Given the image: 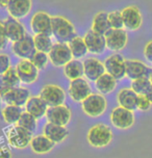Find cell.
Returning <instances> with one entry per match:
<instances>
[{
    "instance_id": "obj_26",
    "label": "cell",
    "mask_w": 152,
    "mask_h": 158,
    "mask_svg": "<svg viewBox=\"0 0 152 158\" xmlns=\"http://www.w3.org/2000/svg\"><path fill=\"white\" fill-rule=\"evenodd\" d=\"M30 148L36 154H47L53 149L54 143H52L48 137H46L44 134H39L36 136H32L30 142Z\"/></svg>"
},
{
    "instance_id": "obj_41",
    "label": "cell",
    "mask_w": 152,
    "mask_h": 158,
    "mask_svg": "<svg viewBox=\"0 0 152 158\" xmlns=\"http://www.w3.org/2000/svg\"><path fill=\"white\" fill-rule=\"evenodd\" d=\"M0 158H12V151L6 146L0 147Z\"/></svg>"
},
{
    "instance_id": "obj_19",
    "label": "cell",
    "mask_w": 152,
    "mask_h": 158,
    "mask_svg": "<svg viewBox=\"0 0 152 158\" xmlns=\"http://www.w3.org/2000/svg\"><path fill=\"white\" fill-rule=\"evenodd\" d=\"M83 41L87 45L88 51L94 54H101L106 49V42L105 36L100 33H97L90 29L88 32L84 35Z\"/></svg>"
},
{
    "instance_id": "obj_6",
    "label": "cell",
    "mask_w": 152,
    "mask_h": 158,
    "mask_svg": "<svg viewBox=\"0 0 152 158\" xmlns=\"http://www.w3.org/2000/svg\"><path fill=\"white\" fill-rule=\"evenodd\" d=\"M125 60L124 57L119 53L109 55L103 61L105 72L108 74L112 75V77L117 80L123 79L126 76V69H125Z\"/></svg>"
},
{
    "instance_id": "obj_33",
    "label": "cell",
    "mask_w": 152,
    "mask_h": 158,
    "mask_svg": "<svg viewBox=\"0 0 152 158\" xmlns=\"http://www.w3.org/2000/svg\"><path fill=\"white\" fill-rule=\"evenodd\" d=\"M152 85L149 77H142L139 79H134L131 82L130 89L137 95H146L148 89H150Z\"/></svg>"
},
{
    "instance_id": "obj_24",
    "label": "cell",
    "mask_w": 152,
    "mask_h": 158,
    "mask_svg": "<svg viewBox=\"0 0 152 158\" xmlns=\"http://www.w3.org/2000/svg\"><path fill=\"white\" fill-rule=\"evenodd\" d=\"M47 109L48 106L40 96H32L25 104V111L33 115L36 118H40L46 115Z\"/></svg>"
},
{
    "instance_id": "obj_8",
    "label": "cell",
    "mask_w": 152,
    "mask_h": 158,
    "mask_svg": "<svg viewBox=\"0 0 152 158\" xmlns=\"http://www.w3.org/2000/svg\"><path fill=\"white\" fill-rule=\"evenodd\" d=\"M111 122L116 128L121 130L129 129L134 124L133 111L118 106L111 112Z\"/></svg>"
},
{
    "instance_id": "obj_27",
    "label": "cell",
    "mask_w": 152,
    "mask_h": 158,
    "mask_svg": "<svg viewBox=\"0 0 152 158\" xmlns=\"http://www.w3.org/2000/svg\"><path fill=\"white\" fill-rule=\"evenodd\" d=\"M95 85L98 89L99 94L101 95H106L109 94L116 89L117 86V79H115L112 75L104 73L102 76H100L99 78L95 81Z\"/></svg>"
},
{
    "instance_id": "obj_10",
    "label": "cell",
    "mask_w": 152,
    "mask_h": 158,
    "mask_svg": "<svg viewBox=\"0 0 152 158\" xmlns=\"http://www.w3.org/2000/svg\"><path fill=\"white\" fill-rule=\"evenodd\" d=\"M16 72L20 81L24 84H32L39 78V70L30 59H21L16 66Z\"/></svg>"
},
{
    "instance_id": "obj_35",
    "label": "cell",
    "mask_w": 152,
    "mask_h": 158,
    "mask_svg": "<svg viewBox=\"0 0 152 158\" xmlns=\"http://www.w3.org/2000/svg\"><path fill=\"white\" fill-rule=\"evenodd\" d=\"M30 61L35 64L39 71H42V70L46 69L47 64L49 63V56L47 53L36 51L35 54H33L32 57L30 58Z\"/></svg>"
},
{
    "instance_id": "obj_42",
    "label": "cell",
    "mask_w": 152,
    "mask_h": 158,
    "mask_svg": "<svg viewBox=\"0 0 152 158\" xmlns=\"http://www.w3.org/2000/svg\"><path fill=\"white\" fill-rule=\"evenodd\" d=\"M10 2H11V0H0V7L6 8Z\"/></svg>"
},
{
    "instance_id": "obj_4",
    "label": "cell",
    "mask_w": 152,
    "mask_h": 158,
    "mask_svg": "<svg viewBox=\"0 0 152 158\" xmlns=\"http://www.w3.org/2000/svg\"><path fill=\"white\" fill-rule=\"evenodd\" d=\"M40 97L48 107L63 105L66 101V93L60 85L56 84H46L41 89Z\"/></svg>"
},
{
    "instance_id": "obj_44",
    "label": "cell",
    "mask_w": 152,
    "mask_h": 158,
    "mask_svg": "<svg viewBox=\"0 0 152 158\" xmlns=\"http://www.w3.org/2000/svg\"><path fill=\"white\" fill-rule=\"evenodd\" d=\"M149 79H150V81H151V83H152V71H151V74H150V76H149Z\"/></svg>"
},
{
    "instance_id": "obj_38",
    "label": "cell",
    "mask_w": 152,
    "mask_h": 158,
    "mask_svg": "<svg viewBox=\"0 0 152 158\" xmlns=\"http://www.w3.org/2000/svg\"><path fill=\"white\" fill-rule=\"evenodd\" d=\"M11 68V57L6 53H0V75L4 74Z\"/></svg>"
},
{
    "instance_id": "obj_32",
    "label": "cell",
    "mask_w": 152,
    "mask_h": 158,
    "mask_svg": "<svg viewBox=\"0 0 152 158\" xmlns=\"http://www.w3.org/2000/svg\"><path fill=\"white\" fill-rule=\"evenodd\" d=\"M33 43L36 51L48 53L53 46L51 35H33Z\"/></svg>"
},
{
    "instance_id": "obj_43",
    "label": "cell",
    "mask_w": 152,
    "mask_h": 158,
    "mask_svg": "<svg viewBox=\"0 0 152 158\" xmlns=\"http://www.w3.org/2000/svg\"><path fill=\"white\" fill-rule=\"evenodd\" d=\"M145 96L149 99V101H150L151 104H152V85H151L150 89H148V92L146 93V95H145Z\"/></svg>"
},
{
    "instance_id": "obj_25",
    "label": "cell",
    "mask_w": 152,
    "mask_h": 158,
    "mask_svg": "<svg viewBox=\"0 0 152 158\" xmlns=\"http://www.w3.org/2000/svg\"><path fill=\"white\" fill-rule=\"evenodd\" d=\"M137 97H139V95L137 93H134L131 89L126 87V89H120L119 93H118L117 102L119 104V106L133 111L137 109Z\"/></svg>"
},
{
    "instance_id": "obj_9",
    "label": "cell",
    "mask_w": 152,
    "mask_h": 158,
    "mask_svg": "<svg viewBox=\"0 0 152 158\" xmlns=\"http://www.w3.org/2000/svg\"><path fill=\"white\" fill-rule=\"evenodd\" d=\"M32 133L22 127L15 125L7 133V140L11 146L16 149H25L30 145Z\"/></svg>"
},
{
    "instance_id": "obj_34",
    "label": "cell",
    "mask_w": 152,
    "mask_h": 158,
    "mask_svg": "<svg viewBox=\"0 0 152 158\" xmlns=\"http://www.w3.org/2000/svg\"><path fill=\"white\" fill-rule=\"evenodd\" d=\"M36 120H38V118H36L33 115L25 111L22 114L20 120H19L18 123H17V125L22 127V128H24V129H26V130L32 132V133H33V132L36 130V125H38Z\"/></svg>"
},
{
    "instance_id": "obj_1",
    "label": "cell",
    "mask_w": 152,
    "mask_h": 158,
    "mask_svg": "<svg viewBox=\"0 0 152 158\" xmlns=\"http://www.w3.org/2000/svg\"><path fill=\"white\" fill-rule=\"evenodd\" d=\"M51 35L54 36L57 43L68 44L76 36V29L72 22L67 18L61 16H53Z\"/></svg>"
},
{
    "instance_id": "obj_15",
    "label": "cell",
    "mask_w": 152,
    "mask_h": 158,
    "mask_svg": "<svg viewBox=\"0 0 152 158\" xmlns=\"http://www.w3.org/2000/svg\"><path fill=\"white\" fill-rule=\"evenodd\" d=\"M121 13H122L123 24L125 29L131 30V31L140 29L143 23V17L139 7L136 5H129L123 8Z\"/></svg>"
},
{
    "instance_id": "obj_11",
    "label": "cell",
    "mask_w": 152,
    "mask_h": 158,
    "mask_svg": "<svg viewBox=\"0 0 152 158\" xmlns=\"http://www.w3.org/2000/svg\"><path fill=\"white\" fill-rule=\"evenodd\" d=\"M12 52L21 59H30L36 52L33 36L26 33L23 38L12 44Z\"/></svg>"
},
{
    "instance_id": "obj_13",
    "label": "cell",
    "mask_w": 152,
    "mask_h": 158,
    "mask_svg": "<svg viewBox=\"0 0 152 158\" xmlns=\"http://www.w3.org/2000/svg\"><path fill=\"white\" fill-rule=\"evenodd\" d=\"M72 117V111L67 105H58L48 107L46 112V118L48 123L55 124L60 126L68 125Z\"/></svg>"
},
{
    "instance_id": "obj_39",
    "label": "cell",
    "mask_w": 152,
    "mask_h": 158,
    "mask_svg": "<svg viewBox=\"0 0 152 158\" xmlns=\"http://www.w3.org/2000/svg\"><path fill=\"white\" fill-rule=\"evenodd\" d=\"M7 43L8 39L6 36V33H5L3 22L0 21V50H3L7 46Z\"/></svg>"
},
{
    "instance_id": "obj_21",
    "label": "cell",
    "mask_w": 152,
    "mask_h": 158,
    "mask_svg": "<svg viewBox=\"0 0 152 158\" xmlns=\"http://www.w3.org/2000/svg\"><path fill=\"white\" fill-rule=\"evenodd\" d=\"M32 8V0H11L6 10L10 17L15 19H23Z\"/></svg>"
},
{
    "instance_id": "obj_22",
    "label": "cell",
    "mask_w": 152,
    "mask_h": 158,
    "mask_svg": "<svg viewBox=\"0 0 152 158\" xmlns=\"http://www.w3.org/2000/svg\"><path fill=\"white\" fill-rule=\"evenodd\" d=\"M43 134L46 137H48L52 143H63L68 137L69 131L66 128V126H60L52 123H47L44 126Z\"/></svg>"
},
{
    "instance_id": "obj_2",
    "label": "cell",
    "mask_w": 152,
    "mask_h": 158,
    "mask_svg": "<svg viewBox=\"0 0 152 158\" xmlns=\"http://www.w3.org/2000/svg\"><path fill=\"white\" fill-rule=\"evenodd\" d=\"M88 143L95 148H103L112 143V131L105 124H96L90 128L87 134Z\"/></svg>"
},
{
    "instance_id": "obj_7",
    "label": "cell",
    "mask_w": 152,
    "mask_h": 158,
    "mask_svg": "<svg viewBox=\"0 0 152 158\" xmlns=\"http://www.w3.org/2000/svg\"><path fill=\"white\" fill-rule=\"evenodd\" d=\"M48 56L50 63L55 67H65L73 59L69 45L65 43H57V42L53 44L51 50L48 53Z\"/></svg>"
},
{
    "instance_id": "obj_30",
    "label": "cell",
    "mask_w": 152,
    "mask_h": 158,
    "mask_svg": "<svg viewBox=\"0 0 152 158\" xmlns=\"http://www.w3.org/2000/svg\"><path fill=\"white\" fill-rule=\"evenodd\" d=\"M70 51L72 53V56L74 59H80L84 57L88 53V48H87V45L84 43L83 38L81 36L76 35L74 39L71 40V41L68 43Z\"/></svg>"
},
{
    "instance_id": "obj_5",
    "label": "cell",
    "mask_w": 152,
    "mask_h": 158,
    "mask_svg": "<svg viewBox=\"0 0 152 158\" xmlns=\"http://www.w3.org/2000/svg\"><path fill=\"white\" fill-rule=\"evenodd\" d=\"M30 28L35 35H51L52 17L43 10L36 12L30 19Z\"/></svg>"
},
{
    "instance_id": "obj_45",
    "label": "cell",
    "mask_w": 152,
    "mask_h": 158,
    "mask_svg": "<svg viewBox=\"0 0 152 158\" xmlns=\"http://www.w3.org/2000/svg\"><path fill=\"white\" fill-rule=\"evenodd\" d=\"M1 102H2V99H1V96H0V108H1Z\"/></svg>"
},
{
    "instance_id": "obj_12",
    "label": "cell",
    "mask_w": 152,
    "mask_h": 158,
    "mask_svg": "<svg viewBox=\"0 0 152 158\" xmlns=\"http://www.w3.org/2000/svg\"><path fill=\"white\" fill-rule=\"evenodd\" d=\"M106 42V48L112 51L118 52L123 50L127 45L128 35L126 30L123 29H109L104 35Z\"/></svg>"
},
{
    "instance_id": "obj_14",
    "label": "cell",
    "mask_w": 152,
    "mask_h": 158,
    "mask_svg": "<svg viewBox=\"0 0 152 158\" xmlns=\"http://www.w3.org/2000/svg\"><path fill=\"white\" fill-rule=\"evenodd\" d=\"M68 92H69V96L71 97V99L74 102H80V103L88 96L92 94L89 81L83 77L70 81Z\"/></svg>"
},
{
    "instance_id": "obj_40",
    "label": "cell",
    "mask_w": 152,
    "mask_h": 158,
    "mask_svg": "<svg viewBox=\"0 0 152 158\" xmlns=\"http://www.w3.org/2000/svg\"><path fill=\"white\" fill-rule=\"evenodd\" d=\"M144 56L149 63L152 64V41L148 42L144 48Z\"/></svg>"
},
{
    "instance_id": "obj_20",
    "label": "cell",
    "mask_w": 152,
    "mask_h": 158,
    "mask_svg": "<svg viewBox=\"0 0 152 158\" xmlns=\"http://www.w3.org/2000/svg\"><path fill=\"white\" fill-rule=\"evenodd\" d=\"M3 25L8 41H12L13 43L21 40L26 35L25 26L18 19L8 17V18H6L3 21Z\"/></svg>"
},
{
    "instance_id": "obj_31",
    "label": "cell",
    "mask_w": 152,
    "mask_h": 158,
    "mask_svg": "<svg viewBox=\"0 0 152 158\" xmlns=\"http://www.w3.org/2000/svg\"><path fill=\"white\" fill-rule=\"evenodd\" d=\"M22 114H23L22 107L15 105H6L1 110L2 118H3L4 122H6L7 124H16L17 125Z\"/></svg>"
},
{
    "instance_id": "obj_18",
    "label": "cell",
    "mask_w": 152,
    "mask_h": 158,
    "mask_svg": "<svg viewBox=\"0 0 152 158\" xmlns=\"http://www.w3.org/2000/svg\"><path fill=\"white\" fill-rule=\"evenodd\" d=\"M83 64V76L87 80L96 81L100 76L105 73V68L102 61L95 57H88L82 61Z\"/></svg>"
},
{
    "instance_id": "obj_17",
    "label": "cell",
    "mask_w": 152,
    "mask_h": 158,
    "mask_svg": "<svg viewBox=\"0 0 152 158\" xmlns=\"http://www.w3.org/2000/svg\"><path fill=\"white\" fill-rule=\"evenodd\" d=\"M125 69L126 76L131 80L142 77H149L152 71L151 68H149L147 64L137 59H126Z\"/></svg>"
},
{
    "instance_id": "obj_29",
    "label": "cell",
    "mask_w": 152,
    "mask_h": 158,
    "mask_svg": "<svg viewBox=\"0 0 152 158\" xmlns=\"http://www.w3.org/2000/svg\"><path fill=\"white\" fill-rule=\"evenodd\" d=\"M64 74L67 78L71 80L83 77V64L79 59L73 58L64 67Z\"/></svg>"
},
{
    "instance_id": "obj_3",
    "label": "cell",
    "mask_w": 152,
    "mask_h": 158,
    "mask_svg": "<svg viewBox=\"0 0 152 158\" xmlns=\"http://www.w3.org/2000/svg\"><path fill=\"white\" fill-rule=\"evenodd\" d=\"M108 102L103 95L92 93L81 102V108L89 117L97 118L102 115L106 110Z\"/></svg>"
},
{
    "instance_id": "obj_16",
    "label": "cell",
    "mask_w": 152,
    "mask_h": 158,
    "mask_svg": "<svg viewBox=\"0 0 152 158\" xmlns=\"http://www.w3.org/2000/svg\"><path fill=\"white\" fill-rule=\"evenodd\" d=\"M32 96H30V92L28 91L26 87L23 86H17L15 89H12L11 91L2 96L1 99L4 103L7 105H15V106H25V104L28 101Z\"/></svg>"
},
{
    "instance_id": "obj_28",
    "label": "cell",
    "mask_w": 152,
    "mask_h": 158,
    "mask_svg": "<svg viewBox=\"0 0 152 158\" xmlns=\"http://www.w3.org/2000/svg\"><path fill=\"white\" fill-rule=\"evenodd\" d=\"M93 31L100 33V35H105L111 28L108 22V13L106 12H99L93 18L92 22V28Z\"/></svg>"
},
{
    "instance_id": "obj_36",
    "label": "cell",
    "mask_w": 152,
    "mask_h": 158,
    "mask_svg": "<svg viewBox=\"0 0 152 158\" xmlns=\"http://www.w3.org/2000/svg\"><path fill=\"white\" fill-rule=\"evenodd\" d=\"M108 22L112 29H123L124 28L122 13L120 10H112V12L108 13Z\"/></svg>"
},
{
    "instance_id": "obj_23",
    "label": "cell",
    "mask_w": 152,
    "mask_h": 158,
    "mask_svg": "<svg viewBox=\"0 0 152 158\" xmlns=\"http://www.w3.org/2000/svg\"><path fill=\"white\" fill-rule=\"evenodd\" d=\"M20 79L16 72V69L11 67L4 74L0 75V96H3L5 93L15 89L17 86H20Z\"/></svg>"
},
{
    "instance_id": "obj_37",
    "label": "cell",
    "mask_w": 152,
    "mask_h": 158,
    "mask_svg": "<svg viewBox=\"0 0 152 158\" xmlns=\"http://www.w3.org/2000/svg\"><path fill=\"white\" fill-rule=\"evenodd\" d=\"M151 105H152L151 102L145 95H139V97H137V109L142 111H147L150 109Z\"/></svg>"
}]
</instances>
